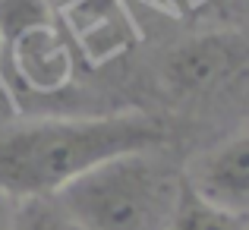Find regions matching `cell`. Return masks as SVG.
<instances>
[{"label":"cell","mask_w":249,"mask_h":230,"mask_svg":"<svg viewBox=\"0 0 249 230\" xmlns=\"http://www.w3.org/2000/svg\"><path fill=\"white\" fill-rule=\"evenodd\" d=\"M0 41H3V35H0Z\"/></svg>","instance_id":"obj_10"},{"label":"cell","mask_w":249,"mask_h":230,"mask_svg":"<svg viewBox=\"0 0 249 230\" xmlns=\"http://www.w3.org/2000/svg\"><path fill=\"white\" fill-rule=\"evenodd\" d=\"M13 218H16V199L0 189V230H13Z\"/></svg>","instance_id":"obj_8"},{"label":"cell","mask_w":249,"mask_h":230,"mask_svg":"<svg viewBox=\"0 0 249 230\" xmlns=\"http://www.w3.org/2000/svg\"><path fill=\"white\" fill-rule=\"evenodd\" d=\"M13 44V60H16V70L22 73V79L32 85V88H60L70 79V51L60 44V38L54 35L48 22H35L29 29H22L19 35L6 38Z\"/></svg>","instance_id":"obj_5"},{"label":"cell","mask_w":249,"mask_h":230,"mask_svg":"<svg viewBox=\"0 0 249 230\" xmlns=\"http://www.w3.org/2000/svg\"><path fill=\"white\" fill-rule=\"evenodd\" d=\"M180 186L183 164L152 148L95 164L54 199L82 230H167Z\"/></svg>","instance_id":"obj_2"},{"label":"cell","mask_w":249,"mask_h":230,"mask_svg":"<svg viewBox=\"0 0 249 230\" xmlns=\"http://www.w3.org/2000/svg\"><path fill=\"white\" fill-rule=\"evenodd\" d=\"M240 3H243V13L249 16V0H240Z\"/></svg>","instance_id":"obj_9"},{"label":"cell","mask_w":249,"mask_h":230,"mask_svg":"<svg viewBox=\"0 0 249 230\" xmlns=\"http://www.w3.org/2000/svg\"><path fill=\"white\" fill-rule=\"evenodd\" d=\"M183 180L202 199L249 214V123L189 155L183 161Z\"/></svg>","instance_id":"obj_4"},{"label":"cell","mask_w":249,"mask_h":230,"mask_svg":"<svg viewBox=\"0 0 249 230\" xmlns=\"http://www.w3.org/2000/svg\"><path fill=\"white\" fill-rule=\"evenodd\" d=\"M167 98L186 107L227 110L249 123V19L205 29L170 44L158 63Z\"/></svg>","instance_id":"obj_3"},{"label":"cell","mask_w":249,"mask_h":230,"mask_svg":"<svg viewBox=\"0 0 249 230\" xmlns=\"http://www.w3.org/2000/svg\"><path fill=\"white\" fill-rule=\"evenodd\" d=\"M167 230H249V214H237L202 199L186 180L177 195Z\"/></svg>","instance_id":"obj_6"},{"label":"cell","mask_w":249,"mask_h":230,"mask_svg":"<svg viewBox=\"0 0 249 230\" xmlns=\"http://www.w3.org/2000/svg\"><path fill=\"white\" fill-rule=\"evenodd\" d=\"M13 230H82V227L57 205L54 195H32V199H16Z\"/></svg>","instance_id":"obj_7"},{"label":"cell","mask_w":249,"mask_h":230,"mask_svg":"<svg viewBox=\"0 0 249 230\" xmlns=\"http://www.w3.org/2000/svg\"><path fill=\"white\" fill-rule=\"evenodd\" d=\"M170 142V126L152 114L38 120L0 129V189L13 199L54 195L107 158L167 148Z\"/></svg>","instance_id":"obj_1"}]
</instances>
